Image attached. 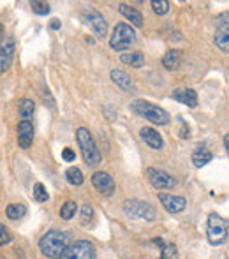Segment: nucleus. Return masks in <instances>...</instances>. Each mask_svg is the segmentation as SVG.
<instances>
[{
    "label": "nucleus",
    "instance_id": "1",
    "mask_svg": "<svg viewBox=\"0 0 229 259\" xmlns=\"http://www.w3.org/2000/svg\"><path fill=\"white\" fill-rule=\"evenodd\" d=\"M72 236L67 231H48L44 236H41L39 240V250H41L42 256L50 257V259H58L62 256L65 249L71 245Z\"/></svg>",
    "mask_w": 229,
    "mask_h": 259
},
{
    "label": "nucleus",
    "instance_id": "2",
    "mask_svg": "<svg viewBox=\"0 0 229 259\" xmlns=\"http://www.w3.org/2000/svg\"><path fill=\"white\" fill-rule=\"evenodd\" d=\"M76 140H78V145H79V150H81V155H83V160L86 162V166H97L101 164L103 160V155H101V150L97 148L96 145V140H94L92 133L85 127H79L76 131Z\"/></svg>",
    "mask_w": 229,
    "mask_h": 259
},
{
    "label": "nucleus",
    "instance_id": "3",
    "mask_svg": "<svg viewBox=\"0 0 229 259\" xmlns=\"http://www.w3.org/2000/svg\"><path fill=\"white\" fill-rule=\"evenodd\" d=\"M134 113H138L140 116H143L145 120H150L152 123H157V125H168L171 116L166 109H162L161 106H155L145 99H136L130 104Z\"/></svg>",
    "mask_w": 229,
    "mask_h": 259
},
{
    "label": "nucleus",
    "instance_id": "4",
    "mask_svg": "<svg viewBox=\"0 0 229 259\" xmlns=\"http://www.w3.org/2000/svg\"><path fill=\"white\" fill-rule=\"evenodd\" d=\"M206 236L212 245H222L226 243L229 236V221L220 217L219 213H212L208 217V228H206Z\"/></svg>",
    "mask_w": 229,
    "mask_h": 259
},
{
    "label": "nucleus",
    "instance_id": "5",
    "mask_svg": "<svg viewBox=\"0 0 229 259\" xmlns=\"http://www.w3.org/2000/svg\"><path fill=\"white\" fill-rule=\"evenodd\" d=\"M123 213L129 219H140V221H155L157 219V211L155 208L147 201H140V199H127L123 203Z\"/></svg>",
    "mask_w": 229,
    "mask_h": 259
},
{
    "label": "nucleus",
    "instance_id": "6",
    "mask_svg": "<svg viewBox=\"0 0 229 259\" xmlns=\"http://www.w3.org/2000/svg\"><path fill=\"white\" fill-rule=\"evenodd\" d=\"M136 42V32L130 25L118 23L113 30V35L110 39V46L115 52H123V50L130 48Z\"/></svg>",
    "mask_w": 229,
    "mask_h": 259
},
{
    "label": "nucleus",
    "instance_id": "7",
    "mask_svg": "<svg viewBox=\"0 0 229 259\" xmlns=\"http://www.w3.org/2000/svg\"><path fill=\"white\" fill-rule=\"evenodd\" d=\"M58 259H96V247L86 240L71 243Z\"/></svg>",
    "mask_w": 229,
    "mask_h": 259
},
{
    "label": "nucleus",
    "instance_id": "8",
    "mask_svg": "<svg viewBox=\"0 0 229 259\" xmlns=\"http://www.w3.org/2000/svg\"><path fill=\"white\" fill-rule=\"evenodd\" d=\"M81 16H83V20H85V23L92 27V30L96 32V35H99V37H104V35H106V32H108L106 20H104L103 14L97 13L94 7H86V9H83Z\"/></svg>",
    "mask_w": 229,
    "mask_h": 259
},
{
    "label": "nucleus",
    "instance_id": "9",
    "mask_svg": "<svg viewBox=\"0 0 229 259\" xmlns=\"http://www.w3.org/2000/svg\"><path fill=\"white\" fill-rule=\"evenodd\" d=\"M147 177L150 180V184L155 189H173L176 185V180L171 177L169 173L162 169H155V167H148L147 169Z\"/></svg>",
    "mask_w": 229,
    "mask_h": 259
},
{
    "label": "nucleus",
    "instance_id": "10",
    "mask_svg": "<svg viewBox=\"0 0 229 259\" xmlns=\"http://www.w3.org/2000/svg\"><path fill=\"white\" fill-rule=\"evenodd\" d=\"M92 185L96 187V191L103 196H111L116 189L115 180L106 173V171H97V173H94L92 175Z\"/></svg>",
    "mask_w": 229,
    "mask_h": 259
},
{
    "label": "nucleus",
    "instance_id": "11",
    "mask_svg": "<svg viewBox=\"0 0 229 259\" xmlns=\"http://www.w3.org/2000/svg\"><path fill=\"white\" fill-rule=\"evenodd\" d=\"M14 50H16V46H14V39L11 37V35L4 37L2 45H0V74L6 72L7 69L11 67V64H13Z\"/></svg>",
    "mask_w": 229,
    "mask_h": 259
},
{
    "label": "nucleus",
    "instance_id": "12",
    "mask_svg": "<svg viewBox=\"0 0 229 259\" xmlns=\"http://www.w3.org/2000/svg\"><path fill=\"white\" fill-rule=\"evenodd\" d=\"M159 199H161L164 210L169 211V213H180V211H184L185 208H187V199L181 198V196H173V194L161 192Z\"/></svg>",
    "mask_w": 229,
    "mask_h": 259
},
{
    "label": "nucleus",
    "instance_id": "13",
    "mask_svg": "<svg viewBox=\"0 0 229 259\" xmlns=\"http://www.w3.org/2000/svg\"><path fill=\"white\" fill-rule=\"evenodd\" d=\"M18 145H20L23 150H28V148L32 147V143H34V125H32V122H25V120H21L20 123H18Z\"/></svg>",
    "mask_w": 229,
    "mask_h": 259
},
{
    "label": "nucleus",
    "instance_id": "14",
    "mask_svg": "<svg viewBox=\"0 0 229 259\" xmlns=\"http://www.w3.org/2000/svg\"><path fill=\"white\" fill-rule=\"evenodd\" d=\"M140 136L152 150H162V148H164V140H162V136L155 129H152V127H143V129L140 131Z\"/></svg>",
    "mask_w": 229,
    "mask_h": 259
},
{
    "label": "nucleus",
    "instance_id": "15",
    "mask_svg": "<svg viewBox=\"0 0 229 259\" xmlns=\"http://www.w3.org/2000/svg\"><path fill=\"white\" fill-rule=\"evenodd\" d=\"M111 81L115 83L116 87L123 90V92H129V94H136V85H134L132 78L127 74L125 71H120V69H113L111 71Z\"/></svg>",
    "mask_w": 229,
    "mask_h": 259
},
{
    "label": "nucleus",
    "instance_id": "16",
    "mask_svg": "<svg viewBox=\"0 0 229 259\" xmlns=\"http://www.w3.org/2000/svg\"><path fill=\"white\" fill-rule=\"evenodd\" d=\"M215 46L222 53H229V21H224L217 27L215 35H213Z\"/></svg>",
    "mask_w": 229,
    "mask_h": 259
},
{
    "label": "nucleus",
    "instance_id": "17",
    "mask_svg": "<svg viewBox=\"0 0 229 259\" xmlns=\"http://www.w3.org/2000/svg\"><path fill=\"white\" fill-rule=\"evenodd\" d=\"M171 97L174 101H178V103L187 104L189 108H196L198 106V94L192 89H176L173 90Z\"/></svg>",
    "mask_w": 229,
    "mask_h": 259
},
{
    "label": "nucleus",
    "instance_id": "18",
    "mask_svg": "<svg viewBox=\"0 0 229 259\" xmlns=\"http://www.w3.org/2000/svg\"><path fill=\"white\" fill-rule=\"evenodd\" d=\"M118 11L123 14V16L127 18V20L130 21V23L134 25V27H143V14H141L138 9H134V7H130V6H127V4H120Z\"/></svg>",
    "mask_w": 229,
    "mask_h": 259
},
{
    "label": "nucleus",
    "instance_id": "19",
    "mask_svg": "<svg viewBox=\"0 0 229 259\" xmlns=\"http://www.w3.org/2000/svg\"><path fill=\"white\" fill-rule=\"evenodd\" d=\"M181 64V52L180 50H169L168 53L162 57V65L168 71H176Z\"/></svg>",
    "mask_w": 229,
    "mask_h": 259
},
{
    "label": "nucleus",
    "instance_id": "20",
    "mask_svg": "<svg viewBox=\"0 0 229 259\" xmlns=\"http://www.w3.org/2000/svg\"><path fill=\"white\" fill-rule=\"evenodd\" d=\"M18 113H20V118L25 120V122H32L35 113V104L32 99H21L20 108H18Z\"/></svg>",
    "mask_w": 229,
    "mask_h": 259
},
{
    "label": "nucleus",
    "instance_id": "21",
    "mask_svg": "<svg viewBox=\"0 0 229 259\" xmlns=\"http://www.w3.org/2000/svg\"><path fill=\"white\" fill-rule=\"evenodd\" d=\"M120 62L129 65V67L140 69V67H143V64H145V55L141 52L127 53V55H122V57H120Z\"/></svg>",
    "mask_w": 229,
    "mask_h": 259
},
{
    "label": "nucleus",
    "instance_id": "22",
    "mask_svg": "<svg viewBox=\"0 0 229 259\" xmlns=\"http://www.w3.org/2000/svg\"><path fill=\"white\" fill-rule=\"evenodd\" d=\"M212 152L206 150V148L203 147H198L194 152H192V162H194V166L201 167V166H206V164L212 160Z\"/></svg>",
    "mask_w": 229,
    "mask_h": 259
},
{
    "label": "nucleus",
    "instance_id": "23",
    "mask_svg": "<svg viewBox=\"0 0 229 259\" xmlns=\"http://www.w3.org/2000/svg\"><path fill=\"white\" fill-rule=\"evenodd\" d=\"M6 215L11 221H18V219H23L27 215V206L21 205V203H11L6 208Z\"/></svg>",
    "mask_w": 229,
    "mask_h": 259
},
{
    "label": "nucleus",
    "instance_id": "24",
    "mask_svg": "<svg viewBox=\"0 0 229 259\" xmlns=\"http://www.w3.org/2000/svg\"><path fill=\"white\" fill-rule=\"evenodd\" d=\"M65 180H67L71 185H74V187H78V185H81L83 182H85V178H83L81 169H78L76 166H72L65 171Z\"/></svg>",
    "mask_w": 229,
    "mask_h": 259
},
{
    "label": "nucleus",
    "instance_id": "25",
    "mask_svg": "<svg viewBox=\"0 0 229 259\" xmlns=\"http://www.w3.org/2000/svg\"><path fill=\"white\" fill-rule=\"evenodd\" d=\"M76 210H78V205H76L74 201H65L60 208V217L64 219V221H69V219L74 217Z\"/></svg>",
    "mask_w": 229,
    "mask_h": 259
},
{
    "label": "nucleus",
    "instance_id": "26",
    "mask_svg": "<svg viewBox=\"0 0 229 259\" xmlns=\"http://www.w3.org/2000/svg\"><path fill=\"white\" fill-rule=\"evenodd\" d=\"M34 198L37 199L39 203H46L50 199L48 191H46V187L42 184H35L34 185Z\"/></svg>",
    "mask_w": 229,
    "mask_h": 259
},
{
    "label": "nucleus",
    "instance_id": "27",
    "mask_svg": "<svg viewBox=\"0 0 229 259\" xmlns=\"http://www.w3.org/2000/svg\"><path fill=\"white\" fill-rule=\"evenodd\" d=\"M30 7H32V11H34L35 14H39V16H44V14H48V13H50V4H46V2L32 0V2H30Z\"/></svg>",
    "mask_w": 229,
    "mask_h": 259
},
{
    "label": "nucleus",
    "instance_id": "28",
    "mask_svg": "<svg viewBox=\"0 0 229 259\" xmlns=\"http://www.w3.org/2000/svg\"><path fill=\"white\" fill-rule=\"evenodd\" d=\"M92 219H94V208L92 205H83L81 206V224L83 226H88L90 222H92Z\"/></svg>",
    "mask_w": 229,
    "mask_h": 259
},
{
    "label": "nucleus",
    "instance_id": "29",
    "mask_svg": "<svg viewBox=\"0 0 229 259\" xmlns=\"http://www.w3.org/2000/svg\"><path fill=\"white\" fill-rule=\"evenodd\" d=\"M152 7H154L155 14H166L169 11V2L168 0H152Z\"/></svg>",
    "mask_w": 229,
    "mask_h": 259
},
{
    "label": "nucleus",
    "instance_id": "30",
    "mask_svg": "<svg viewBox=\"0 0 229 259\" xmlns=\"http://www.w3.org/2000/svg\"><path fill=\"white\" fill-rule=\"evenodd\" d=\"M176 257V247L173 243H168V245L162 247V256L161 259H173Z\"/></svg>",
    "mask_w": 229,
    "mask_h": 259
},
{
    "label": "nucleus",
    "instance_id": "31",
    "mask_svg": "<svg viewBox=\"0 0 229 259\" xmlns=\"http://www.w3.org/2000/svg\"><path fill=\"white\" fill-rule=\"evenodd\" d=\"M11 242V233L4 224H0V245H7Z\"/></svg>",
    "mask_w": 229,
    "mask_h": 259
},
{
    "label": "nucleus",
    "instance_id": "32",
    "mask_svg": "<svg viewBox=\"0 0 229 259\" xmlns=\"http://www.w3.org/2000/svg\"><path fill=\"white\" fill-rule=\"evenodd\" d=\"M62 159L65 160V162H74L76 159V154L72 148H64V152H62Z\"/></svg>",
    "mask_w": 229,
    "mask_h": 259
},
{
    "label": "nucleus",
    "instance_id": "33",
    "mask_svg": "<svg viewBox=\"0 0 229 259\" xmlns=\"http://www.w3.org/2000/svg\"><path fill=\"white\" fill-rule=\"evenodd\" d=\"M180 136L181 138H189V136H191V134H189V127L185 125L184 122H181V134H180Z\"/></svg>",
    "mask_w": 229,
    "mask_h": 259
},
{
    "label": "nucleus",
    "instance_id": "34",
    "mask_svg": "<svg viewBox=\"0 0 229 259\" xmlns=\"http://www.w3.org/2000/svg\"><path fill=\"white\" fill-rule=\"evenodd\" d=\"M52 28H53V30L60 28V21H58V20H52Z\"/></svg>",
    "mask_w": 229,
    "mask_h": 259
},
{
    "label": "nucleus",
    "instance_id": "35",
    "mask_svg": "<svg viewBox=\"0 0 229 259\" xmlns=\"http://www.w3.org/2000/svg\"><path fill=\"white\" fill-rule=\"evenodd\" d=\"M224 145H226V150H227V155H229V134H226V138H224Z\"/></svg>",
    "mask_w": 229,
    "mask_h": 259
},
{
    "label": "nucleus",
    "instance_id": "36",
    "mask_svg": "<svg viewBox=\"0 0 229 259\" xmlns=\"http://www.w3.org/2000/svg\"><path fill=\"white\" fill-rule=\"evenodd\" d=\"M2 35H4V25L0 23V37H2Z\"/></svg>",
    "mask_w": 229,
    "mask_h": 259
}]
</instances>
